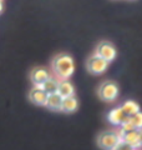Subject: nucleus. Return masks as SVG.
<instances>
[{"mask_svg": "<svg viewBox=\"0 0 142 150\" xmlns=\"http://www.w3.org/2000/svg\"><path fill=\"white\" fill-rule=\"evenodd\" d=\"M53 69L60 80H69L75 71L74 59L69 54H59L53 60Z\"/></svg>", "mask_w": 142, "mask_h": 150, "instance_id": "1", "label": "nucleus"}, {"mask_svg": "<svg viewBox=\"0 0 142 150\" xmlns=\"http://www.w3.org/2000/svg\"><path fill=\"white\" fill-rule=\"evenodd\" d=\"M125 131L121 129L118 131H103L97 137V145L103 150H112L116 144L122 140V135Z\"/></svg>", "mask_w": 142, "mask_h": 150, "instance_id": "2", "label": "nucleus"}, {"mask_svg": "<svg viewBox=\"0 0 142 150\" xmlns=\"http://www.w3.org/2000/svg\"><path fill=\"white\" fill-rule=\"evenodd\" d=\"M97 94L101 100L113 101L118 96V86L113 81H103L97 89Z\"/></svg>", "mask_w": 142, "mask_h": 150, "instance_id": "3", "label": "nucleus"}, {"mask_svg": "<svg viewBox=\"0 0 142 150\" xmlns=\"http://www.w3.org/2000/svg\"><path fill=\"white\" fill-rule=\"evenodd\" d=\"M108 64H110V63L106 62L105 59H102L101 56H98L97 54H93V55H91L87 59L86 67H87V70L91 74H93V75H101L102 73H105L107 70Z\"/></svg>", "mask_w": 142, "mask_h": 150, "instance_id": "4", "label": "nucleus"}, {"mask_svg": "<svg viewBox=\"0 0 142 150\" xmlns=\"http://www.w3.org/2000/svg\"><path fill=\"white\" fill-rule=\"evenodd\" d=\"M95 54L101 56L102 59H105L106 62H108V63L113 62L115 58H116V55H117L115 46H113L110 41H101V43H98L97 46H96V51H95Z\"/></svg>", "mask_w": 142, "mask_h": 150, "instance_id": "5", "label": "nucleus"}, {"mask_svg": "<svg viewBox=\"0 0 142 150\" xmlns=\"http://www.w3.org/2000/svg\"><path fill=\"white\" fill-rule=\"evenodd\" d=\"M46 96L47 93L41 88V85H34L32 89L29 93V99L32 104L35 105H40V106H45L46 103Z\"/></svg>", "mask_w": 142, "mask_h": 150, "instance_id": "6", "label": "nucleus"}, {"mask_svg": "<svg viewBox=\"0 0 142 150\" xmlns=\"http://www.w3.org/2000/svg\"><path fill=\"white\" fill-rule=\"evenodd\" d=\"M51 76L50 75V71L45 68H35L32 69V71L30 73V79L34 85H41L42 83H44L46 79H49Z\"/></svg>", "mask_w": 142, "mask_h": 150, "instance_id": "7", "label": "nucleus"}, {"mask_svg": "<svg viewBox=\"0 0 142 150\" xmlns=\"http://www.w3.org/2000/svg\"><path fill=\"white\" fill-rule=\"evenodd\" d=\"M63 99L64 98L61 96L58 91L50 93V94H47V96H46L45 106L49 108V109H51V110H60L61 104H63Z\"/></svg>", "mask_w": 142, "mask_h": 150, "instance_id": "8", "label": "nucleus"}, {"mask_svg": "<svg viewBox=\"0 0 142 150\" xmlns=\"http://www.w3.org/2000/svg\"><path fill=\"white\" fill-rule=\"evenodd\" d=\"M122 140L135 149H138L141 146L140 138H138V130H136V129L130 130V131H125L124 135H122Z\"/></svg>", "mask_w": 142, "mask_h": 150, "instance_id": "9", "label": "nucleus"}, {"mask_svg": "<svg viewBox=\"0 0 142 150\" xmlns=\"http://www.w3.org/2000/svg\"><path fill=\"white\" fill-rule=\"evenodd\" d=\"M77 108H79V100L75 98V95H71V96H66L63 99V104H61L60 111L74 112L77 110Z\"/></svg>", "mask_w": 142, "mask_h": 150, "instance_id": "10", "label": "nucleus"}, {"mask_svg": "<svg viewBox=\"0 0 142 150\" xmlns=\"http://www.w3.org/2000/svg\"><path fill=\"white\" fill-rule=\"evenodd\" d=\"M124 118H125V112L122 111L121 106L115 108V109H112L107 114V120L110 121L112 125H115V126H120L121 121L124 120Z\"/></svg>", "mask_w": 142, "mask_h": 150, "instance_id": "11", "label": "nucleus"}, {"mask_svg": "<svg viewBox=\"0 0 142 150\" xmlns=\"http://www.w3.org/2000/svg\"><path fill=\"white\" fill-rule=\"evenodd\" d=\"M58 93L63 98L75 95V88L69 80H60L58 85Z\"/></svg>", "mask_w": 142, "mask_h": 150, "instance_id": "12", "label": "nucleus"}, {"mask_svg": "<svg viewBox=\"0 0 142 150\" xmlns=\"http://www.w3.org/2000/svg\"><path fill=\"white\" fill-rule=\"evenodd\" d=\"M59 79L58 78H53V76H50L49 79H46V80L41 84V88L44 89V90L47 93V94H50V93H55V91H58V85H59Z\"/></svg>", "mask_w": 142, "mask_h": 150, "instance_id": "13", "label": "nucleus"}, {"mask_svg": "<svg viewBox=\"0 0 142 150\" xmlns=\"http://www.w3.org/2000/svg\"><path fill=\"white\" fill-rule=\"evenodd\" d=\"M121 109L122 111L125 112V115H132V114H135V112L137 111H140V105L137 104L136 101H132V100H127L125 101L124 104L121 105Z\"/></svg>", "mask_w": 142, "mask_h": 150, "instance_id": "14", "label": "nucleus"}, {"mask_svg": "<svg viewBox=\"0 0 142 150\" xmlns=\"http://www.w3.org/2000/svg\"><path fill=\"white\" fill-rule=\"evenodd\" d=\"M130 119H131V123L136 130L142 129V112L141 111H137L135 114L130 115Z\"/></svg>", "mask_w": 142, "mask_h": 150, "instance_id": "15", "label": "nucleus"}, {"mask_svg": "<svg viewBox=\"0 0 142 150\" xmlns=\"http://www.w3.org/2000/svg\"><path fill=\"white\" fill-rule=\"evenodd\" d=\"M120 126H121V130L122 131H130V130H134L135 129L134 125H132V123H131V119H130L129 115H125V118H124V120L121 121Z\"/></svg>", "mask_w": 142, "mask_h": 150, "instance_id": "16", "label": "nucleus"}, {"mask_svg": "<svg viewBox=\"0 0 142 150\" xmlns=\"http://www.w3.org/2000/svg\"><path fill=\"white\" fill-rule=\"evenodd\" d=\"M112 150H135V148H132L131 145H129L126 142H124V140H120Z\"/></svg>", "mask_w": 142, "mask_h": 150, "instance_id": "17", "label": "nucleus"}, {"mask_svg": "<svg viewBox=\"0 0 142 150\" xmlns=\"http://www.w3.org/2000/svg\"><path fill=\"white\" fill-rule=\"evenodd\" d=\"M138 138H140V144H141V146H142V129L138 130Z\"/></svg>", "mask_w": 142, "mask_h": 150, "instance_id": "18", "label": "nucleus"}, {"mask_svg": "<svg viewBox=\"0 0 142 150\" xmlns=\"http://www.w3.org/2000/svg\"><path fill=\"white\" fill-rule=\"evenodd\" d=\"M3 11V0H0V13Z\"/></svg>", "mask_w": 142, "mask_h": 150, "instance_id": "19", "label": "nucleus"}, {"mask_svg": "<svg viewBox=\"0 0 142 150\" xmlns=\"http://www.w3.org/2000/svg\"><path fill=\"white\" fill-rule=\"evenodd\" d=\"M135 150H137V149H135Z\"/></svg>", "mask_w": 142, "mask_h": 150, "instance_id": "20", "label": "nucleus"}]
</instances>
